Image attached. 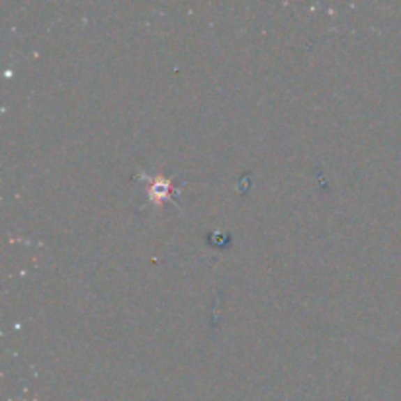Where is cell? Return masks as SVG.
Returning a JSON list of instances; mask_svg holds the SVG:
<instances>
[{
    "label": "cell",
    "mask_w": 401,
    "mask_h": 401,
    "mask_svg": "<svg viewBox=\"0 0 401 401\" xmlns=\"http://www.w3.org/2000/svg\"><path fill=\"white\" fill-rule=\"evenodd\" d=\"M167 192H169V182H159V184H155L151 188V198L153 200H160Z\"/></svg>",
    "instance_id": "1"
}]
</instances>
